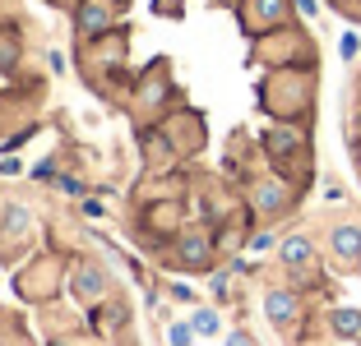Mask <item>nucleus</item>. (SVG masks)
<instances>
[{
	"mask_svg": "<svg viewBox=\"0 0 361 346\" xmlns=\"http://www.w3.org/2000/svg\"><path fill=\"white\" fill-rule=\"evenodd\" d=\"M264 314H269L274 328H292L301 319V295L287 291V286H274V291L264 295Z\"/></svg>",
	"mask_w": 361,
	"mask_h": 346,
	"instance_id": "nucleus-1",
	"label": "nucleus"
},
{
	"mask_svg": "<svg viewBox=\"0 0 361 346\" xmlns=\"http://www.w3.org/2000/svg\"><path fill=\"white\" fill-rule=\"evenodd\" d=\"M329 250H334V259H338L343 268H361V226L338 222V226L329 231Z\"/></svg>",
	"mask_w": 361,
	"mask_h": 346,
	"instance_id": "nucleus-2",
	"label": "nucleus"
},
{
	"mask_svg": "<svg viewBox=\"0 0 361 346\" xmlns=\"http://www.w3.org/2000/svg\"><path fill=\"white\" fill-rule=\"evenodd\" d=\"M250 203H255V212L274 217V212H283L287 203H292V189H287L283 180H259V185L250 189Z\"/></svg>",
	"mask_w": 361,
	"mask_h": 346,
	"instance_id": "nucleus-3",
	"label": "nucleus"
},
{
	"mask_svg": "<svg viewBox=\"0 0 361 346\" xmlns=\"http://www.w3.org/2000/svg\"><path fill=\"white\" fill-rule=\"evenodd\" d=\"M75 291H79V300H102L106 295V273L97 268V263H79L75 268Z\"/></svg>",
	"mask_w": 361,
	"mask_h": 346,
	"instance_id": "nucleus-4",
	"label": "nucleus"
},
{
	"mask_svg": "<svg viewBox=\"0 0 361 346\" xmlns=\"http://www.w3.org/2000/svg\"><path fill=\"white\" fill-rule=\"evenodd\" d=\"M176 259L185 263V268H209V259H213L209 236H185V241L176 245Z\"/></svg>",
	"mask_w": 361,
	"mask_h": 346,
	"instance_id": "nucleus-5",
	"label": "nucleus"
},
{
	"mask_svg": "<svg viewBox=\"0 0 361 346\" xmlns=\"http://www.w3.org/2000/svg\"><path fill=\"white\" fill-rule=\"evenodd\" d=\"M79 32H84V37H102L106 28H111V14L102 10V5H97V0H84V5H79Z\"/></svg>",
	"mask_w": 361,
	"mask_h": 346,
	"instance_id": "nucleus-6",
	"label": "nucleus"
},
{
	"mask_svg": "<svg viewBox=\"0 0 361 346\" xmlns=\"http://www.w3.org/2000/svg\"><path fill=\"white\" fill-rule=\"evenodd\" d=\"M278 259H283L287 268H310V259H315V245H310L306 236H287V241L278 245Z\"/></svg>",
	"mask_w": 361,
	"mask_h": 346,
	"instance_id": "nucleus-7",
	"label": "nucleus"
},
{
	"mask_svg": "<svg viewBox=\"0 0 361 346\" xmlns=\"http://www.w3.org/2000/svg\"><path fill=\"white\" fill-rule=\"evenodd\" d=\"M301 148H306V139H301V129H292V125H278L274 134H269V153H274V158H297Z\"/></svg>",
	"mask_w": 361,
	"mask_h": 346,
	"instance_id": "nucleus-8",
	"label": "nucleus"
},
{
	"mask_svg": "<svg viewBox=\"0 0 361 346\" xmlns=\"http://www.w3.org/2000/svg\"><path fill=\"white\" fill-rule=\"evenodd\" d=\"M329 328H334V337H343V342H357L361 337V309H334Z\"/></svg>",
	"mask_w": 361,
	"mask_h": 346,
	"instance_id": "nucleus-9",
	"label": "nucleus"
},
{
	"mask_svg": "<svg viewBox=\"0 0 361 346\" xmlns=\"http://www.w3.org/2000/svg\"><path fill=\"white\" fill-rule=\"evenodd\" d=\"M250 10L259 14V23H283L287 19V0H250Z\"/></svg>",
	"mask_w": 361,
	"mask_h": 346,
	"instance_id": "nucleus-10",
	"label": "nucleus"
},
{
	"mask_svg": "<svg viewBox=\"0 0 361 346\" xmlns=\"http://www.w3.org/2000/svg\"><path fill=\"white\" fill-rule=\"evenodd\" d=\"M28 226H32V212L23 208V203H10V208H5V231H10V236H23Z\"/></svg>",
	"mask_w": 361,
	"mask_h": 346,
	"instance_id": "nucleus-11",
	"label": "nucleus"
},
{
	"mask_svg": "<svg viewBox=\"0 0 361 346\" xmlns=\"http://www.w3.org/2000/svg\"><path fill=\"white\" fill-rule=\"evenodd\" d=\"M190 323H195V333H200V337H218V328H223L213 309H195V319H190Z\"/></svg>",
	"mask_w": 361,
	"mask_h": 346,
	"instance_id": "nucleus-12",
	"label": "nucleus"
},
{
	"mask_svg": "<svg viewBox=\"0 0 361 346\" xmlns=\"http://www.w3.org/2000/svg\"><path fill=\"white\" fill-rule=\"evenodd\" d=\"M167 342L171 346H190L195 342V323H171L167 328Z\"/></svg>",
	"mask_w": 361,
	"mask_h": 346,
	"instance_id": "nucleus-13",
	"label": "nucleus"
},
{
	"mask_svg": "<svg viewBox=\"0 0 361 346\" xmlns=\"http://www.w3.org/2000/svg\"><path fill=\"white\" fill-rule=\"evenodd\" d=\"M274 231H255V236H250V254H264V250H274Z\"/></svg>",
	"mask_w": 361,
	"mask_h": 346,
	"instance_id": "nucleus-14",
	"label": "nucleus"
},
{
	"mask_svg": "<svg viewBox=\"0 0 361 346\" xmlns=\"http://www.w3.org/2000/svg\"><path fill=\"white\" fill-rule=\"evenodd\" d=\"M338 51H343V60H357V51H361V42H357V32H343V42H338Z\"/></svg>",
	"mask_w": 361,
	"mask_h": 346,
	"instance_id": "nucleus-15",
	"label": "nucleus"
},
{
	"mask_svg": "<svg viewBox=\"0 0 361 346\" xmlns=\"http://www.w3.org/2000/svg\"><path fill=\"white\" fill-rule=\"evenodd\" d=\"M56 185H61V189H65V194H84V185H79V180H75V176H61V180H56Z\"/></svg>",
	"mask_w": 361,
	"mask_h": 346,
	"instance_id": "nucleus-16",
	"label": "nucleus"
},
{
	"mask_svg": "<svg viewBox=\"0 0 361 346\" xmlns=\"http://www.w3.org/2000/svg\"><path fill=\"white\" fill-rule=\"evenodd\" d=\"M292 5H297V10L306 14V19H315V14H319V5H315V0H292Z\"/></svg>",
	"mask_w": 361,
	"mask_h": 346,
	"instance_id": "nucleus-17",
	"label": "nucleus"
},
{
	"mask_svg": "<svg viewBox=\"0 0 361 346\" xmlns=\"http://www.w3.org/2000/svg\"><path fill=\"white\" fill-rule=\"evenodd\" d=\"M213 295H227V273H213Z\"/></svg>",
	"mask_w": 361,
	"mask_h": 346,
	"instance_id": "nucleus-18",
	"label": "nucleus"
},
{
	"mask_svg": "<svg viewBox=\"0 0 361 346\" xmlns=\"http://www.w3.org/2000/svg\"><path fill=\"white\" fill-rule=\"evenodd\" d=\"M32 176H37V180H56V167H51V162H42V167L32 171Z\"/></svg>",
	"mask_w": 361,
	"mask_h": 346,
	"instance_id": "nucleus-19",
	"label": "nucleus"
},
{
	"mask_svg": "<svg viewBox=\"0 0 361 346\" xmlns=\"http://www.w3.org/2000/svg\"><path fill=\"white\" fill-rule=\"evenodd\" d=\"M227 346H250V337H245V333H232V337H227Z\"/></svg>",
	"mask_w": 361,
	"mask_h": 346,
	"instance_id": "nucleus-20",
	"label": "nucleus"
},
{
	"mask_svg": "<svg viewBox=\"0 0 361 346\" xmlns=\"http://www.w3.org/2000/svg\"><path fill=\"white\" fill-rule=\"evenodd\" d=\"M357 134H361V111H357Z\"/></svg>",
	"mask_w": 361,
	"mask_h": 346,
	"instance_id": "nucleus-21",
	"label": "nucleus"
},
{
	"mask_svg": "<svg viewBox=\"0 0 361 346\" xmlns=\"http://www.w3.org/2000/svg\"><path fill=\"white\" fill-rule=\"evenodd\" d=\"M47 346H65V342H47Z\"/></svg>",
	"mask_w": 361,
	"mask_h": 346,
	"instance_id": "nucleus-22",
	"label": "nucleus"
},
{
	"mask_svg": "<svg viewBox=\"0 0 361 346\" xmlns=\"http://www.w3.org/2000/svg\"><path fill=\"white\" fill-rule=\"evenodd\" d=\"M0 212H5V208H0Z\"/></svg>",
	"mask_w": 361,
	"mask_h": 346,
	"instance_id": "nucleus-23",
	"label": "nucleus"
}]
</instances>
